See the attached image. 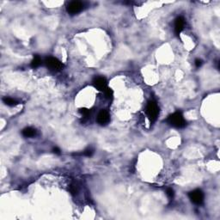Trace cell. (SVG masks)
I'll return each instance as SVG.
<instances>
[{
	"instance_id": "cell-1",
	"label": "cell",
	"mask_w": 220,
	"mask_h": 220,
	"mask_svg": "<svg viewBox=\"0 0 220 220\" xmlns=\"http://www.w3.org/2000/svg\"><path fill=\"white\" fill-rule=\"evenodd\" d=\"M167 122L170 125L176 128H182L186 125V120H184L183 115L180 112H175L170 115L167 119Z\"/></svg>"
},
{
	"instance_id": "cell-2",
	"label": "cell",
	"mask_w": 220,
	"mask_h": 220,
	"mask_svg": "<svg viewBox=\"0 0 220 220\" xmlns=\"http://www.w3.org/2000/svg\"><path fill=\"white\" fill-rule=\"evenodd\" d=\"M146 114L148 115V118L150 120V122H155L159 114V108L155 101H150L148 102L146 107Z\"/></svg>"
},
{
	"instance_id": "cell-3",
	"label": "cell",
	"mask_w": 220,
	"mask_h": 220,
	"mask_svg": "<svg viewBox=\"0 0 220 220\" xmlns=\"http://www.w3.org/2000/svg\"><path fill=\"white\" fill-rule=\"evenodd\" d=\"M189 199L193 203H194L196 205H200L202 204L203 200H204V194L203 192L200 189H195V190L191 191L188 194Z\"/></svg>"
},
{
	"instance_id": "cell-4",
	"label": "cell",
	"mask_w": 220,
	"mask_h": 220,
	"mask_svg": "<svg viewBox=\"0 0 220 220\" xmlns=\"http://www.w3.org/2000/svg\"><path fill=\"white\" fill-rule=\"evenodd\" d=\"M45 64L50 70H61L63 67V65L60 60L53 57H49V58L46 59Z\"/></svg>"
},
{
	"instance_id": "cell-5",
	"label": "cell",
	"mask_w": 220,
	"mask_h": 220,
	"mask_svg": "<svg viewBox=\"0 0 220 220\" xmlns=\"http://www.w3.org/2000/svg\"><path fill=\"white\" fill-rule=\"evenodd\" d=\"M83 7H84V5L81 2L73 1V2H70V4L67 5L66 10L68 11V13H70L71 15H74V14L80 12L81 10H83Z\"/></svg>"
},
{
	"instance_id": "cell-6",
	"label": "cell",
	"mask_w": 220,
	"mask_h": 220,
	"mask_svg": "<svg viewBox=\"0 0 220 220\" xmlns=\"http://www.w3.org/2000/svg\"><path fill=\"white\" fill-rule=\"evenodd\" d=\"M93 84L97 90H101V91H105L106 89L108 88L107 87V80H106L105 77H96L93 82Z\"/></svg>"
},
{
	"instance_id": "cell-7",
	"label": "cell",
	"mask_w": 220,
	"mask_h": 220,
	"mask_svg": "<svg viewBox=\"0 0 220 220\" xmlns=\"http://www.w3.org/2000/svg\"><path fill=\"white\" fill-rule=\"evenodd\" d=\"M109 119V115L105 110H101L100 113L98 114V115H97V122L100 125H105L107 123H108Z\"/></svg>"
},
{
	"instance_id": "cell-8",
	"label": "cell",
	"mask_w": 220,
	"mask_h": 220,
	"mask_svg": "<svg viewBox=\"0 0 220 220\" xmlns=\"http://www.w3.org/2000/svg\"><path fill=\"white\" fill-rule=\"evenodd\" d=\"M185 26V19L182 16H179L175 19V32L176 35H179L183 30Z\"/></svg>"
},
{
	"instance_id": "cell-9",
	"label": "cell",
	"mask_w": 220,
	"mask_h": 220,
	"mask_svg": "<svg viewBox=\"0 0 220 220\" xmlns=\"http://www.w3.org/2000/svg\"><path fill=\"white\" fill-rule=\"evenodd\" d=\"M36 134V131L33 127H26L22 130V135L26 138H31Z\"/></svg>"
},
{
	"instance_id": "cell-10",
	"label": "cell",
	"mask_w": 220,
	"mask_h": 220,
	"mask_svg": "<svg viewBox=\"0 0 220 220\" xmlns=\"http://www.w3.org/2000/svg\"><path fill=\"white\" fill-rule=\"evenodd\" d=\"M3 101L5 102L6 105L10 106V107H13V106H15L18 102H17V101L15 100V99H13V98H10V97H4L3 98Z\"/></svg>"
},
{
	"instance_id": "cell-11",
	"label": "cell",
	"mask_w": 220,
	"mask_h": 220,
	"mask_svg": "<svg viewBox=\"0 0 220 220\" xmlns=\"http://www.w3.org/2000/svg\"><path fill=\"white\" fill-rule=\"evenodd\" d=\"M40 64H41V60L39 56H35V58L33 59L32 62H31V66L33 68H36L38 66H40Z\"/></svg>"
},
{
	"instance_id": "cell-12",
	"label": "cell",
	"mask_w": 220,
	"mask_h": 220,
	"mask_svg": "<svg viewBox=\"0 0 220 220\" xmlns=\"http://www.w3.org/2000/svg\"><path fill=\"white\" fill-rule=\"evenodd\" d=\"M93 153H94V150H92V149H87L82 154L84 156H91L93 155Z\"/></svg>"
},
{
	"instance_id": "cell-13",
	"label": "cell",
	"mask_w": 220,
	"mask_h": 220,
	"mask_svg": "<svg viewBox=\"0 0 220 220\" xmlns=\"http://www.w3.org/2000/svg\"><path fill=\"white\" fill-rule=\"evenodd\" d=\"M166 194L168 195V197L170 198V199H173V197H174V190L172 189V188H168L167 191H166Z\"/></svg>"
},
{
	"instance_id": "cell-14",
	"label": "cell",
	"mask_w": 220,
	"mask_h": 220,
	"mask_svg": "<svg viewBox=\"0 0 220 220\" xmlns=\"http://www.w3.org/2000/svg\"><path fill=\"white\" fill-rule=\"evenodd\" d=\"M104 92H105L106 95H107L108 97H111V96L113 95V91H112V90L109 89V88H107Z\"/></svg>"
},
{
	"instance_id": "cell-15",
	"label": "cell",
	"mask_w": 220,
	"mask_h": 220,
	"mask_svg": "<svg viewBox=\"0 0 220 220\" xmlns=\"http://www.w3.org/2000/svg\"><path fill=\"white\" fill-rule=\"evenodd\" d=\"M80 113L83 114L84 115H85V116H88V115H90V110L87 109V108H81Z\"/></svg>"
},
{
	"instance_id": "cell-16",
	"label": "cell",
	"mask_w": 220,
	"mask_h": 220,
	"mask_svg": "<svg viewBox=\"0 0 220 220\" xmlns=\"http://www.w3.org/2000/svg\"><path fill=\"white\" fill-rule=\"evenodd\" d=\"M195 65H196V67H200L201 65H202V60H200V59H197V60H195V62H194Z\"/></svg>"
},
{
	"instance_id": "cell-17",
	"label": "cell",
	"mask_w": 220,
	"mask_h": 220,
	"mask_svg": "<svg viewBox=\"0 0 220 220\" xmlns=\"http://www.w3.org/2000/svg\"><path fill=\"white\" fill-rule=\"evenodd\" d=\"M53 151L54 152L55 154H58V155H60V150L58 148V147H54L53 150Z\"/></svg>"
}]
</instances>
